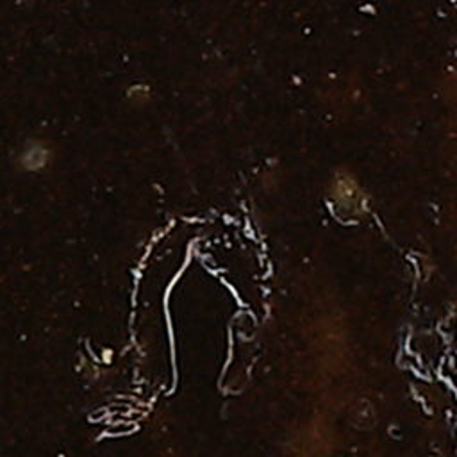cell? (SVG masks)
<instances>
[{"label": "cell", "instance_id": "cell-1", "mask_svg": "<svg viewBox=\"0 0 457 457\" xmlns=\"http://www.w3.org/2000/svg\"><path fill=\"white\" fill-rule=\"evenodd\" d=\"M49 156L47 147L41 145V143H31V145H25V150L22 152L20 159H22L23 167L27 170H40V168L45 167Z\"/></svg>", "mask_w": 457, "mask_h": 457}]
</instances>
